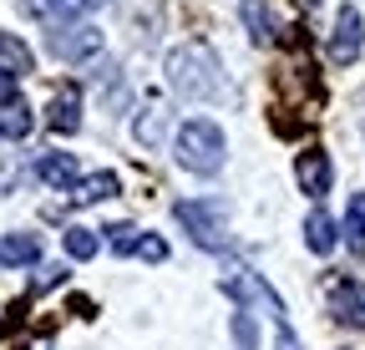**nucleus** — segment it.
<instances>
[{"label":"nucleus","mask_w":365,"mask_h":350,"mask_svg":"<svg viewBox=\"0 0 365 350\" xmlns=\"http://www.w3.org/2000/svg\"><path fill=\"white\" fill-rule=\"evenodd\" d=\"M244 26L254 31V41H269V21H264V6H259V0H244Z\"/></svg>","instance_id":"obj_21"},{"label":"nucleus","mask_w":365,"mask_h":350,"mask_svg":"<svg viewBox=\"0 0 365 350\" xmlns=\"http://www.w3.org/2000/svg\"><path fill=\"white\" fill-rule=\"evenodd\" d=\"M132 254H137V259H148V264H163V259H168V239H158V234H143Z\"/></svg>","instance_id":"obj_20"},{"label":"nucleus","mask_w":365,"mask_h":350,"mask_svg":"<svg viewBox=\"0 0 365 350\" xmlns=\"http://www.w3.org/2000/svg\"><path fill=\"white\" fill-rule=\"evenodd\" d=\"M168 86L188 102H208L223 92V76H218V56L208 46H178L168 56Z\"/></svg>","instance_id":"obj_1"},{"label":"nucleus","mask_w":365,"mask_h":350,"mask_svg":"<svg viewBox=\"0 0 365 350\" xmlns=\"http://www.w3.org/2000/svg\"><path fill=\"white\" fill-rule=\"evenodd\" d=\"M234 340H239V350H254V345H259V325H254V310H249V304H239V310H234Z\"/></svg>","instance_id":"obj_17"},{"label":"nucleus","mask_w":365,"mask_h":350,"mask_svg":"<svg viewBox=\"0 0 365 350\" xmlns=\"http://www.w3.org/2000/svg\"><path fill=\"white\" fill-rule=\"evenodd\" d=\"M11 102H21V97H16V76L0 71V107H11Z\"/></svg>","instance_id":"obj_23"},{"label":"nucleus","mask_w":365,"mask_h":350,"mask_svg":"<svg viewBox=\"0 0 365 350\" xmlns=\"http://www.w3.org/2000/svg\"><path fill=\"white\" fill-rule=\"evenodd\" d=\"M360 41H365V21H360V11H355V6H340V16H335V36H330V61H335V66H350V61L360 56Z\"/></svg>","instance_id":"obj_5"},{"label":"nucleus","mask_w":365,"mask_h":350,"mask_svg":"<svg viewBox=\"0 0 365 350\" xmlns=\"http://www.w3.org/2000/svg\"><path fill=\"white\" fill-rule=\"evenodd\" d=\"M31 107L26 102H11V107H0V138H6V143H21L26 133H31Z\"/></svg>","instance_id":"obj_14"},{"label":"nucleus","mask_w":365,"mask_h":350,"mask_svg":"<svg viewBox=\"0 0 365 350\" xmlns=\"http://www.w3.org/2000/svg\"><path fill=\"white\" fill-rule=\"evenodd\" d=\"M173 153H178V163L188 168V173L208 178V173H218V168H223V153H228L223 127H218V122H208V117H188V122L178 127Z\"/></svg>","instance_id":"obj_2"},{"label":"nucleus","mask_w":365,"mask_h":350,"mask_svg":"<svg viewBox=\"0 0 365 350\" xmlns=\"http://www.w3.org/2000/svg\"><path fill=\"white\" fill-rule=\"evenodd\" d=\"M178 213V224L188 229V239L198 244V249H223L228 244V203L223 198H188V203H178L173 208Z\"/></svg>","instance_id":"obj_3"},{"label":"nucleus","mask_w":365,"mask_h":350,"mask_svg":"<svg viewBox=\"0 0 365 350\" xmlns=\"http://www.w3.org/2000/svg\"><path fill=\"white\" fill-rule=\"evenodd\" d=\"M61 244H66V254H71V259H97V249H102L97 229H81V224H71V229L61 234Z\"/></svg>","instance_id":"obj_16"},{"label":"nucleus","mask_w":365,"mask_h":350,"mask_svg":"<svg viewBox=\"0 0 365 350\" xmlns=\"http://www.w3.org/2000/svg\"><path fill=\"white\" fill-rule=\"evenodd\" d=\"M102 234H107L112 254H132V249H137V239H143V229H137V224H112V229H102Z\"/></svg>","instance_id":"obj_18"},{"label":"nucleus","mask_w":365,"mask_h":350,"mask_svg":"<svg viewBox=\"0 0 365 350\" xmlns=\"http://www.w3.org/2000/svg\"><path fill=\"white\" fill-rule=\"evenodd\" d=\"M36 259H41L36 234H6L0 239V264H36Z\"/></svg>","instance_id":"obj_13"},{"label":"nucleus","mask_w":365,"mask_h":350,"mask_svg":"<svg viewBox=\"0 0 365 350\" xmlns=\"http://www.w3.org/2000/svg\"><path fill=\"white\" fill-rule=\"evenodd\" d=\"M117 188H122V183H117V173L102 168V173H86V178H76L71 198H76V203H102V198H117Z\"/></svg>","instance_id":"obj_12"},{"label":"nucleus","mask_w":365,"mask_h":350,"mask_svg":"<svg viewBox=\"0 0 365 350\" xmlns=\"http://www.w3.org/2000/svg\"><path fill=\"white\" fill-rule=\"evenodd\" d=\"M345 244L350 254H365V193H355L345 208Z\"/></svg>","instance_id":"obj_15"},{"label":"nucleus","mask_w":365,"mask_h":350,"mask_svg":"<svg viewBox=\"0 0 365 350\" xmlns=\"http://www.w3.org/2000/svg\"><path fill=\"white\" fill-rule=\"evenodd\" d=\"M325 299H330V315H335L345 330H365V279L335 274V279L325 284Z\"/></svg>","instance_id":"obj_4"},{"label":"nucleus","mask_w":365,"mask_h":350,"mask_svg":"<svg viewBox=\"0 0 365 350\" xmlns=\"http://www.w3.org/2000/svg\"><path fill=\"white\" fill-rule=\"evenodd\" d=\"M294 178H299V193H309V198H325V193H330V178H335L330 153L304 148V153L294 158Z\"/></svg>","instance_id":"obj_7"},{"label":"nucleus","mask_w":365,"mask_h":350,"mask_svg":"<svg viewBox=\"0 0 365 350\" xmlns=\"http://www.w3.org/2000/svg\"><path fill=\"white\" fill-rule=\"evenodd\" d=\"M0 71H11L16 81L26 76V71H36V56H31V46L21 36H11V31H0Z\"/></svg>","instance_id":"obj_11"},{"label":"nucleus","mask_w":365,"mask_h":350,"mask_svg":"<svg viewBox=\"0 0 365 350\" xmlns=\"http://www.w3.org/2000/svg\"><path fill=\"white\" fill-rule=\"evenodd\" d=\"M36 178H41L46 188H76L81 163H76L71 153H46V158H36Z\"/></svg>","instance_id":"obj_9"},{"label":"nucleus","mask_w":365,"mask_h":350,"mask_svg":"<svg viewBox=\"0 0 365 350\" xmlns=\"http://www.w3.org/2000/svg\"><path fill=\"white\" fill-rule=\"evenodd\" d=\"M46 127L61 133V138L81 127V92H76V86H61V92L51 97V107H46Z\"/></svg>","instance_id":"obj_8"},{"label":"nucleus","mask_w":365,"mask_h":350,"mask_svg":"<svg viewBox=\"0 0 365 350\" xmlns=\"http://www.w3.org/2000/svg\"><path fill=\"white\" fill-rule=\"evenodd\" d=\"M51 51L61 61H86L102 51V31L97 26H56L51 31Z\"/></svg>","instance_id":"obj_6"},{"label":"nucleus","mask_w":365,"mask_h":350,"mask_svg":"<svg viewBox=\"0 0 365 350\" xmlns=\"http://www.w3.org/2000/svg\"><path fill=\"white\" fill-rule=\"evenodd\" d=\"M61 279H66V269H61V264H46V269L36 274V289H56Z\"/></svg>","instance_id":"obj_22"},{"label":"nucleus","mask_w":365,"mask_h":350,"mask_svg":"<svg viewBox=\"0 0 365 350\" xmlns=\"http://www.w3.org/2000/svg\"><path fill=\"white\" fill-rule=\"evenodd\" d=\"M41 6H61V0H41Z\"/></svg>","instance_id":"obj_24"},{"label":"nucleus","mask_w":365,"mask_h":350,"mask_svg":"<svg viewBox=\"0 0 365 350\" xmlns=\"http://www.w3.org/2000/svg\"><path fill=\"white\" fill-rule=\"evenodd\" d=\"M132 133H137V143H143V148H153V143L163 138V112H158V107H148L143 117H137Z\"/></svg>","instance_id":"obj_19"},{"label":"nucleus","mask_w":365,"mask_h":350,"mask_svg":"<svg viewBox=\"0 0 365 350\" xmlns=\"http://www.w3.org/2000/svg\"><path fill=\"white\" fill-rule=\"evenodd\" d=\"M304 244H309V254H330V249L340 244V229H335V218H330L325 208H309V218H304Z\"/></svg>","instance_id":"obj_10"}]
</instances>
